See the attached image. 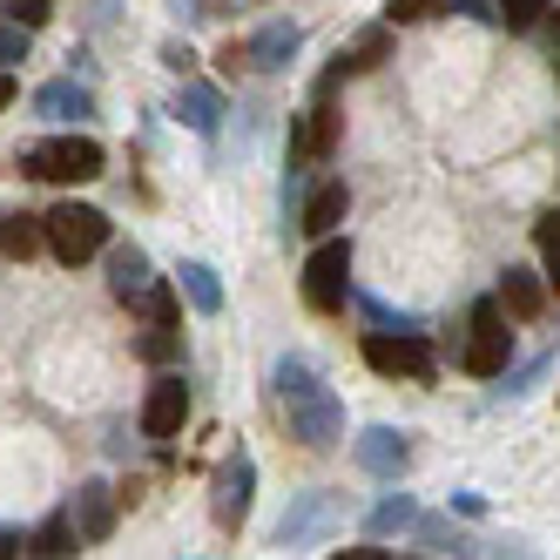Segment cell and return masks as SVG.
Masks as SVG:
<instances>
[{
	"label": "cell",
	"mask_w": 560,
	"mask_h": 560,
	"mask_svg": "<svg viewBox=\"0 0 560 560\" xmlns=\"http://www.w3.org/2000/svg\"><path fill=\"white\" fill-rule=\"evenodd\" d=\"M277 398H284V419H291V439L311 453H331L338 439H345V398L317 378L304 358H277V372H270Z\"/></svg>",
	"instance_id": "cell-1"
},
{
	"label": "cell",
	"mask_w": 560,
	"mask_h": 560,
	"mask_svg": "<svg viewBox=\"0 0 560 560\" xmlns=\"http://www.w3.org/2000/svg\"><path fill=\"white\" fill-rule=\"evenodd\" d=\"M102 170H108V149L95 136H74V129L21 149V176H34V183H95Z\"/></svg>",
	"instance_id": "cell-2"
},
{
	"label": "cell",
	"mask_w": 560,
	"mask_h": 560,
	"mask_svg": "<svg viewBox=\"0 0 560 560\" xmlns=\"http://www.w3.org/2000/svg\"><path fill=\"white\" fill-rule=\"evenodd\" d=\"M513 317L500 311V298H479L472 311H466V345H459V372H472V378H500L506 365H513Z\"/></svg>",
	"instance_id": "cell-3"
},
{
	"label": "cell",
	"mask_w": 560,
	"mask_h": 560,
	"mask_svg": "<svg viewBox=\"0 0 560 560\" xmlns=\"http://www.w3.org/2000/svg\"><path fill=\"white\" fill-rule=\"evenodd\" d=\"M345 520H351V500H345V493H331V487L298 493V500L284 506V520L270 527V547H317V540H331Z\"/></svg>",
	"instance_id": "cell-4"
},
{
	"label": "cell",
	"mask_w": 560,
	"mask_h": 560,
	"mask_svg": "<svg viewBox=\"0 0 560 560\" xmlns=\"http://www.w3.org/2000/svg\"><path fill=\"white\" fill-rule=\"evenodd\" d=\"M345 298H351V236L331 230V236H317V250L304 257V304L317 317H331V311H345Z\"/></svg>",
	"instance_id": "cell-5"
},
{
	"label": "cell",
	"mask_w": 560,
	"mask_h": 560,
	"mask_svg": "<svg viewBox=\"0 0 560 560\" xmlns=\"http://www.w3.org/2000/svg\"><path fill=\"white\" fill-rule=\"evenodd\" d=\"M42 230H48V250L74 270V264H89V257H102L108 250V217L95 210V203H55L48 217H42Z\"/></svg>",
	"instance_id": "cell-6"
},
{
	"label": "cell",
	"mask_w": 560,
	"mask_h": 560,
	"mask_svg": "<svg viewBox=\"0 0 560 560\" xmlns=\"http://www.w3.org/2000/svg\"><path fill=\"white\" fill-rule=\"evenodd\" d=\"M365 365L378 378H412V385H432L439 378V351L425 331H365Z\"/></svg>",
	"instance_id": "cell-7"
},
{
	"label": "cell",
	"mask_w": 560,
	"mask_h": 560,
	"mask_svg": "<svg viewBox=\"0 0 560 560\" xmlns=\"http://www.w3.org/2000/svg\"><path fill=\"white\" fill-rule=\"evenodd\" d=\"M250 500H257V459L236 446L223 466H217V479H210V520L223 534H236L250 520Z\"/></svg>",
	"instance_id": "cell-8"
},
{
	"label": "cell",
	"mask_w": 560,
	"mask_h": 560,
	"mask_svg": "<svg viewBox=\"0 0 560 560\" xmlns=\"http://www.w3.org/2000/svg\"><path fill=\"white\" fill-rule=\"evenodd\" d=\"M351 459H358V472L392 479V487H398V472L412 466V432H398V425H365V432L351 439Z\"/></svg>",
	"instance_id": "cell-9"
},
{
	"label": "cell",
	"mask_w": 560,
	"mask_h": 560,
	"mask_svg": "<svg viewBox=\"0 0 560 560\" xmlns=\"http://www.w3.org/2000/svg\"><path fill=\"white\" fill-rule=\"evenodd\" d=\"M298 55H304V27H298V21H284V14L264 21L250 42H244V68H257V74H284Z\"/></svg>",
	"instance_id": "cell-10"
},
{
	"label": "cell",
	"mask_w": 560,
	"mask_h": 560,
	"mask_svg": "<svg viewBox=\"0 0 560 560\" xmlns=\"http://www.w3.org/2000/svg\"><path fill=\"white\" fill-rule=\"evenodd\" d=\"M34 115L55 129H82L89 115H95V89L89 82H74V74H55V82L34 89Z\"/></svg>",
	"instance_id": "cell-11"
},
{
	"label": "cell",
	"mask_w": 560,
	"mask_h": 560,
	"mask_svg": "<svg viewBox=\"0 0 560 560\" xmlns=\"http://www.w3.org/2000/svg\"><path fill=\"white\" fill-rule=\"evenodd\" d=\"M183 425H189V385H183V372H163L142 398V432L149 439H176Z\"/></svg>",
	"instance_id": "cell-12"
},
{
	"label": "cell",
	"mask_w": 560,
	"mask_h": 560,
	"mask_svg": "<svg viewBox=\"0 0 560 560\" xmlns=\"http://www.w3.org/2000/svg\"><path fill=\"white\" fill-rule=\"evenodd\" d=\"M500 311L513 317V325H534V317L547 311V270H527V264H506L500 270Z\"/></svg>",
	"instance_id": "cell-13"
},
{
	"label": "cell",
	"mask_w": 560,
	"mask_h": 560,
	"mask_svg": "<svg viewBox=\"0 0 560 560\" xmlns=\"http://www.w3.org/2000/svg\"><path fill=\"white\" fill-rule=\"evenodd\" d=\"M68 513H74V527H82V540H108L115 513H122V493H115L108 479H82L74 500H68Z\"/></svg>",
	"instance_id": "cell-14"
},
{
	"label": "cell",
	"mask_w": 560,
	"mask_h": 560,
	"mask_svg": "<svg viewBox=\"0 0 560 560\" xmlns=\"http://www.w3.org/2000/svg\"><path fill=\"white\" fill-rule=\"evenodd\" d=\"M392 55V21H378V27H365V34H358V42L351 48H338V61L325 68V74H317V95H331L338 82H345V74H365V68H378Z\"/></svg>",
	"instance_id": "cell-15"
},
{
	"label": "cell",
	"mask_w": 560,
	"mask_h": 560,
	"mask_svg": "<svg viewBox=\"0 0 560 560\" xmlns=\"http://www.w3.org/2000/svg\"><path fill=\"white\" fill-rule=\"evenodd\" d=\"M149 284H155V270H149V250H142V244H115V250H108V298L136 311Z\"/></svg>",
	"instance_id": "cell-16"
},
{
	"label": "cell",
	"mask_w": 560,
	"mask_h": 560,
	"mask_svg": "<svg viewBox=\"0 0 560 560\" xmlns=\"http://www.w3.org/2000/svg\"><path fill=\"white\" fill-rule=\"evenodd\" d=\"M345 217H351V189L338 183V176H325L311 196H304V210H298V230H311V236H331V230H345Z\"/></svg>",
	"instance_id": "cell-17"
},
{
	"label": "cell",
	"mask_w": 560,
	"mask_h": 560,
	"mask_svg": "<svg viewBox=\"0 0 560 560\" xmlns=\"http://www.w3.org/2000/svg\"><path fill=\"white\" fill-rule=\"evenodd\" d=\"M170 115H176L183 129H196V136H217L230 108H223V95H217L210 82H183V89H176V108H170Z\"/></svg>",
	"instance_id": "cell-18"
},
{
	"label": "cell",
	"mask_w": 560,
	"mask_h": 560,
	"mask_svg": "<svg viewBox=\"0 0 560 560\" xmlns=\"http://www.w3.org/2000/svg\"><path fill=\"white\" fill-rule=\"evenodd\" d=\"M176 284H183V304H189L196 317H217V311H223V277H217L210 264L183 257V264H176Z\"/></svg>",
	"instance_id": "cell-19"
},
{
	"label": "cell",
	"mask_w": 560,
	"mask_h": 560,
	"mask_svg": "<svg viewBox=\"0 0 560 560\" xmlns=\"http://www.w3.org/2000/svg\"><path fill=\"white\" fill-rule=\"evenodd\" d=\"M412 520H419V500H412V493H385V500L365 513V534H372V540H392V534H412Z\"/></svg>",
	"instance_id": "cell-20"
},
{
	"label": "cell",
	"mask_w": 560,
	"mask_h": 560,
	"mask_svg": "<svg viewBox=\"0 0 560 560\" xmlns=\"http://www.w3.org/2000/svg\"><path fill=\"white\" fill-rule=\"evenodd\" d=\"M74 540H82V527H74V513L61 506V513H48L42 527L27 534V553H42V560H61V553H74Z\"/></svg>",
	"instance_id": "cell-21"
},
{
	"label": "cell",
	"mask_w": 560,
	"mask_h": 560,
	"mask_svg": "<svg viewBox=\"0 0 560 560\" xmlns=\"http://www.w3.org/2000/svg\"><path fill=\"white\" fill-rule=\"evenodd\" d=\"M0 250H8L14 264H27L34 250H48V230H42V217H0Z\"/></svg>",
	"instance_id": "cell-22"
},
{
	"label": "cell",
	"mask_w": 560,
	"mask_h": 560,
	"mask_svg": "<svg viewBox=\"0 0 560 560\" xmlns=\"http://www.w3.org/2000/svg\"><path fill=\"white\" fill-rule=\"evenodd\" d=\"M412 540H419L425 553H479L459 527H446V520H432V513H419V520H412Z\"/></svg>",
	"instance_id": "cell-23"
},
{
	"label": "cell",
	"mask_w": 560,
	"mask_h": 560,
	"mask_svg": "<svg viewBox=\"0 0 560 560\" xmlns=\"http://www.w3.org/2000/svg\"><path fill=\"white\" fill-rule=\"evenodd\" d=\"M136 311L149 317V325H183V284H163V277H155Z\"/></svg>",
	"instance_id": "cell-24"
},
{
	"label": "cell",
	"mask_w": 560,
	"mask_h": 560,
	"mask_svg": "<svg viewBox=\"0 0 560 560\" xmlns=\"http://www.w3.org/2000/svg\"><path fill=\"white\" fill-rule=\"evenodd\" d=\"M534 250H540V270H547V291H560V210H547L534 223Z\"/></svg>",
	"instance_id": "cell-25"
},
{
	"label": "cell",
	"mask_w": 560,
	"mask_h": 560,
	"mask_svg": "<svg viewBox=\"0 0 560 560\" xmlns=\"http://www.w3.org/2000/svg\"><path fill=\"white\" fill-rule=\"evenodd\" d=\"M176 351H183V331H176V325H149V331L136 338V358H142V365H170Z\"/></svg>",
	"instance_id": "cell-26"
},
{
	"label": "cell",
	"mask_w": 560,
	"mask_h": 560,
	"mask_svg": "<svg viewBox=\"0 0 560 560\" xmlns=\"http://www.w3.org/2000/svg\"><path fill=\"white\" fill-rule=\"evenodd\" d=\"M547 372H553V351L527 358V365H506V372H500V378H506V385H500V398H527V392H534V385H540Z\"/></svg>",
	"instance_id": "cell-27"
},
{
	"label": "cell",
	"mask_w": 560,
	"mask_h": 560,
	"mask_svg": "<svg viewBox=\"0 0 560 560\" xmlns=\"http://www.w3.org/2000/svg\"><path fill=\"white\" fill-rule=\"evenodd\" d=\"M493 8H500V27H506V34H534L553 0H493Z\"/></svg>",
	"instance_id": "cell-28"
},
{
	"label": "cell",
	"mask_w": 560,
	"mask_h": 560,
	"mask_svg": "<svg viewBox=\"0 0 560 560\" xmlns=\"http://www.w3.org/2000/svg\"><path fill=\"white\" fill-rule=\"evenodd\" d=\"M446 8H459V0H392L385 21L392 27H412V21H432V14H446Z\"/></svg>",
	"instance_id": "cell-29"
},
{
	"label": "cell",
	"mask_w": 560,
	"mask_h": 560,
	"mask_svg": "<svg viewBox=\"0 0 560 560\" xmlns=\"http://www.w3.org/2000/svg\"><path fill=\"white\" fill-rule=\"evenodd\" d=\"M27 48H34V27L0 21V68H21V61H27Z\"/></svg>",
	"instance_id": "cell-30"
},
{
	"label": "cell",
	"mask_w": 560,
	"mask_h": 560,
	"mask_svg": "<svg viewBox=\"0 0 560 560\" xmlns=\"http://www.w3.org/2000/svg\"><path fill=\"white\" fill-rule=\"evenodd\" d=\"M55 14V0H8V21H21V27H42Z\"/></svg>",
	"instance_id": "cell-31"
},
{
	"label": "cell",
	"mask_w": 560,
	"mask_h": 560,
	"mask_svg": "<svg viewBox=\"0 0 560 560\" xmlns=\"http://www.w3.org/2000/svg\"><path fill=\"white\" fill-rule=\"evenodd\" d=\"M459 14L479 21V27H500V8H493V0H459Z\"/></svg>",
	"instance_id": "cell-32"
},
{
	"label": "cell",
	"mask_w": 560,
	"mask_h": 560,
	"mask_svg": "<svg viewBox=\"0 0 560 560\" xmlns=\"http://www.w3.org/2000/svg\"><path fill=\"white\" fill-rule=\"evenodd\" d=\"M534 34H540V42H547V55H560V8H547Z\"/></svg>",
	"instance_id": "cell-33"
},
{
	"label": "cell",
	"mask_w": 560,
	"mask_h": 560,
	"mask_svg": "<svg viewBox=\"0 0 560 560\" xmlns=\"http://www.w3.org/2000/svg\"><path fill=\"white\" fill-rule=\"evenodd\" d=\"M163 61H170L176 74H189V68H196V55H189V42H163Z\"/></svg>",
	"instance_id": "cell-34"
},
{
	"label": "cell",
	"mask_w": 560,
	"mask_h": 560,
	"mask_svg": "<svg viewBox=\"0 0 560 560\" xmlns=\"http://www.w3.org/2000/svg\"><path fill=\"white\" fill-rule=\"evenodd\" d=\"M453 513H466V520H479V513H487V493H466V487H459V493H453Z\"/></svg>",
	"instance_id": "cell-35"
},
{
	"label": "cell",
	"mask_w": 560,
	"mask_h": 560,
	"mask_svg": "<svg viewBox=\"0 0 560 560\" xmlns=\"http://www.w3.org/2000/svg\"><path fill=\"white\" fill-rule=\"evenodd\" d=\"M338 560H392V547H378V540H365V547H338Z\"/></svg>",
	"instance_id": "cell-36"
},
{
	"label": "cell",
	"mask_w": 560,
	"mask_h": 560,
	"mask_svg": "<svg viewBox=\"0 0 560 560\" xmlns=\"http://www.w3.org/2000/svg\"><path fill=\"white\" fill-rule=\"evenodd\" d=\"M27 547V534H14V527H0V560H8V553H21Z\"/></svg>",
	"instance_id": "cell-37"
},
{
	"label": "cell",
	"mask_w": 560,
	"mask_h": 560,
	"mask_svg": "<svg viewBox=\"0 0 560 560\" xmlns=\"http://www.w3.org/2000/svg\"><path fill=\"white\" fill-rule=\"evenodd\" d=\"M14 102V68H0V108Z\"/></svg>",
	"instance_id": "cell-38"
},
{
	"label": "cell",
	"mask_w": 560,
	"mask_h": 560,
	"mask_svg": "<svg viewBox=\"0 0 560 560\" xmlns=\"http://www.w3.org/2000/svg\"><path fill=\"white\" fill-rule=\"evenodd\" d=\"M553 68H560V55H553Z\"/></svg>",
	"instance_id": "cell-39"
}]
</instances>
